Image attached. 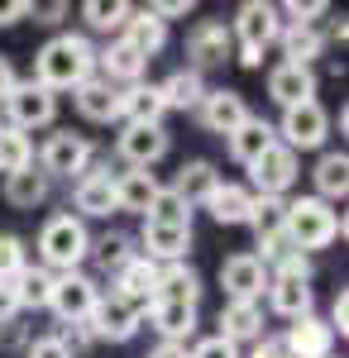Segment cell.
<instances>
[{
  "mask_svg": "<svg viewBox=\"0 0 349 358\" xmlns=\"http://www.w3.org/2000/svg\"><path fill=\"white\" fill-rule=\"evenodd\" d=\"M86 77H96V48L86 34H53L39 53H34V77L43 91H77Z\"/></svg>",
  "mask_w": 349,
  "mask_h": 358,
  "instance_id": "obj_1",
  "label": "cell"
},
{
  "mask_svg": "<svg viewBox=\"0 0 349 358\" xmlns=\"http://www.w3.org/2000/svg\"><path fill=\"white\" fill-rule=\"evenodd\" d=\"M91 253V229L81 215L72 210H62L53 220L39 229V268H48V273H77L81 258Z\"/></svg>",
  "mask_w": 349,
  "mask_h": 358,
  "instance_id": "obj_2",
  "label": "cell"
},
{
  "mask_svg": "<svg viewBox=\"0 0 349 358\" xmlns=\"http://www.w3.org/2000/svg\"><path fill=\"white\" fill-rule=\"evenodd\" d=\"M282 234H287V244H292L296 253H311V248L335 244V239L345 234V220H340L335 206H325L316 196H296V201H287V224H282Z\"/></svg>",
  "mask_w": 349,
  "mask_h": 358,
  "instance_id": "obj_3",
  "label": "cell"
},
{
  "mask_svg": "<svg viewBox=\"0 0 349 358\" xmlns=\"http://www.w3.org/2000/svg\"><path fill=\"white\" fill-rule=\"evenodd\" d=\"M278 34H282L278 5H268V0H244L240 10H235V24H230V38L240 48V67H259L264 62V48L278 43Z\"/></svg>",
  "mask_w": 349,
  "mask_h": 358,
  "instance_id": "obj_4",
  "label": "cell"
},
{
  "mask_svg": "<svg viewBox=\"0 0 349 358\" xmlns=\"http://www.w3.org/2000/svg\"><path fill=\"white\" fill-rule=\"evenodd\" d=\"M101 301V282L91 273H57L53 277V296H48V310H53L62 325H86V315Z\"/></svg>",
  "mask_w": 349,
  "mask_h": 358,
  "instance_id": "obj_5",
  "label": "cell"
},
{
  "mask_svg": "<svg viewBox=\"0 0 349 358\" xmlns=\"http://www.w3.org/2000/svg\"><path fill=\"white\" fill-rule=\"evenodd\" d=\"M139 325H144V310L130 306V301H120L115 292H101L96 310L86 315V330H91L96 344H130L139 334Z\"/></svg>",
  "mask_w": 349,
  "mask_h": 358,
  "instance_id": "obj_6",
  "label": "cell"
},
{
  "mask_svg": "<svg viewBox=\"0 0 349 358\" xmlns=\"http://www.w3.org/2000/svg\"><path fill=\"white\" fill-rule=\"evenodd\" d=\"M39 172L53 182V177H81L86 167H91V143L81 134H72V129H53V134L43 138V148H39Z\"/></svg>",
  "mask_w": 349,
  "mask_h": 358,
  "instance_id": "obj_7",
  "label": "cell"
},
{
  "mask_svg": "<svg viewBox=\"0 0 349 358\" xmlns=\"http://www.w3.org/2000/svg\"><path fill=\"white\" fill-rule=\"evenodd\" d=\"M282 148H292V153H306V148H321L325 138H330V115H325L321 101H306V106H292V110H282V124L273 129Z\"/></svg>",
  "mask_w": 349,
  "mask_h": 358,
  "instance_id": "obj_8",
  "label": "cell"
},
{
  "mask_svg": "<svg viewBox=\"0 0 349 358\" xmlns=\"http://www.w3.org/2000/svg\"><path fill=\"white\" fill-rule=\"evenodd\" d=\"M5 120L20 134H34V129H43V124L57 120V96L43 91L39 82H15V91L5 96Z\"/></svg>",
  "mask_w": 349,
  "mask_h": 358,
  "instance_id": "obj_9",
  "label": "cell"
},
{
  "mask_svg": "<svg viewBox=\"0 0 349 358\" xmlns=\"http://www.w3.org/2000/svg\"><path fill=\"white\" fill-rule=\"evenodd\" d=\"M296 177H301V163H296L292 148H282V143H273L268 153H259L254 163H249V192L254 196H287L296 187Z\"/></svg>",
  "mask_w": 349,
  "mask_h": 358,
  "instance_id": "obj_10",
  "label": "cell"
},
{
  "mask_svg": "<svg viewBox=\"0 0 349 358\" xmlns=\"http://www.w3.org/2000/svg\"><path fill=\"white\" fill-rule=\"evenodd\" d=\"M167 148H172V138H167L163 124H125L120 138H115V153L130 167H139V172H149L153 163H163Z\"/></svg>",
  "mask_w": 349,
  "mask_h": 358,
  "instance_id": "obj_11",
  "label": "cell"
},
{
  "mask_svg": "<svg viewBox=\"0 0 349 358\" xmlns=\"http://www.w3.org/2000/svg\"><path fill=\"white\" fill-rule=\"evenodd\" d=\"M235 53V38H230V24L225 20H201V24L187 34V67L191 72H206V67H220L225 57Z\"/></svg>",
  "mask_w": 349,
  "mask_h": 358,
  "instance_id": "obj_12",
  "label": "cell"
},
{
  "mask_svg": "<svg viewBox=\"0 0 349 358\" xmlns=\"http://www.w3.org/2000/svg\"><path fill=\"white\" fill-rule=\"evenodd\" d=\"M220 287L230 301H259L268 292V268L254 258V253H235L220 263Z\"/></svg>",
  "mask_w": 349,
  "mask_h": 358,
  "instance_id": "obj_13",
  "label": "cell"
},
{
  "mask_svg": "<svg viewBox=\"0 0 349 358\" xmlns=\"http://www.w3.org/2000/svg\"><path fill=\"white\" fill-rule=\"evenodd\" d=\"M139 253L149 258V263H158V268H167V263H187V248H191V229H177V224H153L144 220V229H139Z\"/></svg>",
  "mask_w": 349,
  "mask_h": 358,
  "instance_id": "obj_14",
  "label": "cell"
},
{
  "mask_svg": "<svg viewBox=\"0 0 349 358\" xmlns=\"http://www.w3.org/2000/svg\"><path fill=\"white\" fill-rule=\"evenodd\" d=\"M196 115H201V124H206L211 134L230 138V134H235V129L244 124V120H249V101H244L240 91L220 86V91H206V96H201V106H196Z\"/></svg>",
  "mask_w": 349,
  "mask_h": 358,
  "instance_id": "obj_15",
  "label": "cell"
},
{
  "mask_svg": "<svg viewBox=\"0 0 349 358\" xmlns=\"http://www.w3.org/2000/svg\"><path fill=\"white\" fill-rule=\"evenodd\" d=\"M278 339H282V349H287L292 358H330L335 354V330L325 325L316 310L301 315V320H292L287 334H278Z\"/></svg>",
  "mask_w": 349,
  "mask_h": 358,
  "instance_id": "obj_16",
  "label": "cell"
},
{
  "mask_svg": "<svg viewBox=\"0 0 349 358\" xmlns=\"http://www.w3.org/2000/svg\"><path fill=\"white\" fill-rule=\"evenodd\" d=\"M72 215H91V220H101L115 210V177H110V167H86L77 177V187H72Z\"/></svg>",
  "mask_w": 349,
  "mask_h": 358,
  "instance_id": "obj_17",
  "label": "cell"
},
{
  "mask_svg": "<svg viewBox=\"0 0 349 358\" xmlns=\"http://www.w3.org/2000/svg\"><path fill=\"white\" fill-rule=\"evenodd\" d=\"M311 301H316V292H311L306 277L268 273V310H273V315H282V320H301V315H311Z\"/></svg>",
  "mask_w": 349,
  "mask_h": 358,
  "instance_id": "obj_18",
  "label": "cell"
},
{
  "mask_svg": "<svg viewBox=\"0 0 349 358\" xmlns=\"http://www.w3.org/2000/svg\"><path fill=\"white\" fill-rule=\"evenodd\" d=\"M144 72H149V62L125 38H110L106 48L96 53V77H106L110 86H135V82H144Z\"/></svg>",
  "mask_w": 349,
  "mask_h": 358,
  "instance_id": "obj_19",
  "label": "cell"
},
{
  "mask_svg": "<svg viewBox=\"0 0 349 358\" xmlns=\"http://www.w3.org/2000/svg\"><path fill=\"white\" fill-rule=\"evenodd\" d=\"M268 96L282 110L306 106V101H316V72L311 67H292V62H278L268 72Z\"/></svg>",
  "mask_w": 349,
  "mask_h": 358,
  "instance_id": "obj_20",
  "label": "cell"
},
{
  "mask_svg": "<svg viewBox=\"0 0 349 358\" xmlns=\"http://www.w3.org/2000/svg\"><path fill=\"white\" fill-rule=\"evenodd\" d=\"M110 292H115L120 301H130V306H139V310H149L153 292H158V263H149V258L139 253L130 268H120V273L110 277Z\"/></svg>",
  "mask_w": 349,
  "mask_h": 358,
  "instance_id": "obj_21",
  "label": "cell"
},
{
  "mask_svg": "<svg viewBox=\"0 0 349 358\" xmlns=\"http://www.w3.org/2000/svg\"><path fill=\"white\" fill-rule=\"evenodd\" d=\"M72 101H77L81 120H91V124H115L120 120V86H110L106 77H86L72 91Z\"/></svg>",
  "mask_w": 349,
  "mask_h": 358,
  "instance_id": "obj_22",
  "label": "cell"
},
{
  "mask_svg": "<svg viewBox=\"0 0 349 358\" xmlns=\"http://www.w3.org/2000/svg\"><path fill=\"white\" fill-rule=\"evenodd\" d=\"M215 187H220V172H215V163L196 158V163H182V172L172 177V187H167V192L177 196L187 210H196V206H206V201L215 196Z\"/></svg>",
  "mask_w": 349,
  "mask_h": 358,
  "instance_id": "obj_23",
  "label": "cell"
},
{
  "mask_svg": "<svg viewBox=\"0 0 349 358\" xmlns=\"http://www.w3.org/2000/svg\"><path fill=\"white\" fill-rule=\"evenodd\" d=\"M163 91L158 82H135V86H120V120L125 124H163Z\"/></svg>",
  "mask_w": 349,
  "mask_h": 358,
  "instance_id": "obj_24",
  "label": "cell"
},
{
  "mask_svg": "<svg viewBox=\"0 0 349 358\" xmlns=\"http://www.w3.org/2000/svg\"><path fill=\"white\" fill-rule=\"evenodd\" d=\"M163 182L153 177V172H139V167H130V172H120L115 177V210H130V215H149V206L158 201Z\"/></svg>",
  "mask_w": 349,
  "mask_h": 358,
  "instance_id": "obj_25",
  "label": "cell"
},
{
  "mask_svg": "<svg viewBox=\"0 0 349 358\" xmlns=\"http://www.w3.org/2000/svg\"><path fill=\"white\" fill-rule=\"evenodd\" d=\"M220 339H230L240 349L244 339H264V306L259 301H225L220 306Z\"/></svg>",
  "mask_w": 349,
  "mask_h": 358,
  "instance_id": "obj_26",
  "label": "cell"
},
{
  "mask_svg": "<svg viewBox=\"0 0 349 358\" xmlns=\"http://www.w3.org/2000/svg\"><path fill=\"white\" fill-rule=\"evenodd\" d=\"M149 325L163 334V339H172V344H187L191 334H196V306H177V301H149Z\"/></svg>",
  "mask_w": 349,
  "mask_h": 358,
  "instance_id": "obj_27",
  "label": "cell"
},
{
  "mask_svg": "<svg viewBox=\"0 0 349 358\" xmlns=\"http://www.w3.org/2000/svg\"><path fill=\"white\" fill-rule=\"evenodd\" d=\"M153 301H177V306H196L201 301V273L191 263H167L158 268V292Z\"/></svg>",
  "mask_w": 349,
  "mask_h": 358,
  "instance_id": "obj_28",
  "label": "cell"
},
{
  "mask_svg": "<svg viewBox=\"0 0 349 358\" xmlns=\"http://www.w3.org/2000/svg\"><path fill=\"white\" fill-rule=\"evenodd\" d=\"M273 143H278V134H273V124L268 120H259V115H249V120H244L240 129H235V134L225 138V148H230V158H235V163H254V158H259V153H268Z\"/></svg>",
  "mask_w": 349,
  "mask_h": 358,
  "instance_id": "obj_29",
  "label": "cell"
},
{
  "mask_svg": "<svg viewBox=\"0 0 349 358\" xmlns=\"http://www.w3.org/2000/svg\"><path fill=\"white\" fill-rule=\"evenodd\" d=\"M120 38H125V43H130V48L149 62L153 53H163V43H167V24H163V20H153L149 10H135V15L125 20V29H120Z\"/></svg>",
  "mask_w": 349,
  "mask_h": 358,
  "instance_id": "obj_30",
  "label": "cell"
},
{
  "mask_svg": "<svg viewBox=\"0 0 349 358\" xmlns=\"http://www.w3.org/2000/svg\"><path fill=\"white\" fill-rule=\"evenodd\" d=\"M215 224H249V210H254V192L240 187V182H220L215 196L206 201Z\"/></svg>",
  "mask_w": 349,
  "mask_h": 358,
  "instance_id": "obj_31",
  "label": "cell"
},
{
  "mask_svg": "<svg viewBox=\"0 0 349 358\" xmlns=\"http://www.w3.org/2000/svg\"><path fill=\"white\" fill-rule=\"evenodd\" d=\"M158 91H163V106L167 110H196L201 96H206V77L191 72V67H177L167 82H158Z\"/></svg>",
  "mask_w": 349,
  "mask_h": 358,
  "instance_id": "obj_32",
  "label": "cell"
},
{
  "mask_svg": "<svg viewBox=\"0 0 349 358\" xmlns=\"http://www.w3.org/2000/svg\"><path fill=\"white\" fill-rule=\"evenodd\" d=\"M316 201H340V196L349 192V158L345 148H330V153H321V163H316Z\"/></svg>",
  "mask_w": 349,
  "mask_h": 358,
  "instance_id": "obj_33",
  "label": "cell"
},
{
  "mask_svg": "<svg viewBox=\"0 0 349 358\" xmlns=\"http://www.w3.org/2000/svg\"><path fill=\"white\" fill-rule=\"evenodd\" d=\"M278 43H282V53H287V62H292V67H311V62L325 53V34H321L316 24H311V29H301V24H282Z\"/></svg>",
  "mask_w": 349,
  "mask_h": 358,
  "instance_id": "obj_34",
  "label": "cell"
},
{
  "mask_svg": "<svg viewBox=\"0 0 349 358\" xmlns=\"http://www.w3.org/2000/svg\"><path fill=\"white\" fill-rule=\"evenodd\" d=\"M53 192V182L39 172V167H25V172H15V177H5V201L15 206V210H34V206H43Z\"/></svg>",
  "mask_w": 349,
  "mask_h": 358,
  "instance_id": "obj_35",
  "label": "cell"
},
{
  "mask_svg": "<svg viewBox=\"0 0 349 358\" xmlns=\"http://www.w3.org/2000/svg\"><path fill=\"white\" fill-rule=\"evenodd\" d=\"M282 224H287V196H254V210H249V229L259 244L282 239Z\"/></svg>",
  "mask_w": 349,
  "mask_h": 358,
  "instance_id": "obj_36",
  "label": "cell"
},
{
  "mask_svg": "<svg viewBox=\"0 0 349 358\" xmlns=\"http://www.w3.org/2000/svg\"><path fill=\"white\" fill-rule=\"evenodd\" d=\"M86 258H96V268L106 277H115L120 268H130L139 258V244L130 234H101V239H91V253H86Z\"/></svg>",
  "mask_w": 349,
  "mask_h": 358,
  "instance_id": "obj_37",
  "label": "cell"
},
{
  "mask_svg": "<svg viewBox=\"0 0 349 358\" xmlns=\"http://www.w3.org/2000/svg\"><path fill=\"white\" fill-rule=\"evenodd\" d=\"M130 15H135V5H125V0H86V5H81L86 29L110 34V38H120V29H125V20H130Z\"/></svg>",
  "mask_w": 349,
  "mask_h": 358,
  "instance_id": "obj_38",
  "label": "cell"
},
{
  "mask_svg": "<svg viewBox=\"0 0 349 358\" xmlns=\"http://www.w3.org/2000/svg\"><path fill=\"white\" fill-rule=\"evenodd\" d=\"M25 167H34V143H29V134H20L10 120H0V172L15 177V172H25Z\"/></svg>",
  "mask_w": 349,
  "mask_h": 358,
  "instance_id": "obj_39",
  "label": "cell"
},
{
  "mask_svg": "<svg viewBox=\"0 0 349 358\" xmlns=\"http://www.w3.org/2000/svg\"><path fill=\"white\" fill-rule=\"evenodd\" d=\"M10 287H15V296H20V310H39V306H48V296H53V273L29 263Z\"/></svg>",
  "mask_w": 349,
  "mask_h": 358,
  "instance_id": "obj_40",
  "label": "cell"
},
{
  "mask_svg": "<svg viewBox=\"0 0 349 358\" xmlns=\"http://www.w3.org/2000/svg\"><path fill=\"white\" fill-rule=\"evenodd\" d=\"M144 220H153V224H177V229H191V210H187V206H182V201H177L172 192H167V187H163L158 201L149 206V215H144Z\"/></svg>",
  "mask_w": 349,
  "mask_h": 358,
  "instance_id": "obj_41",
  "label": "cell"
},
{
  "mask_svg": "<svg viewBox=\"0 0 349 358\" xmlns=\"http://www.w3.org/2000/svg\"><path fill=\"white\" fill-rule=\"evenodd\" d=\"M29 268V248L20 234H0V282H15Z\"/></svg>",
  "mask_w": 349,
  "mask_h": 358,
  "instance_id": "obj_42",
  "label": "cell"
},
{
  "mask_svg": "<svg viewBox=\"0 0 349 358\" xmlns=\"http://www.w3.org/2000/svg\"><path fill=\"white\" fill-rule=\"evenodd\" d=\"M278 15H287L292 24L311 29V24H316V20H321V15H330V5H325V0H292V5H282Z\"/></svg>",
  "mask_w": 349,
  "mask_h": 358,
  "instance_id": "obj_43",
  "label": "cell"
},
{
  "mask_svg": "<svg viewBox=\"0 0 349 358\" xmlns=\"http://www.w3.org/2000/svg\"><path fill=\"white\" fill-rule=\"evenodd\" d=\"M187 358H240V349H235L230 339L211 334V339H196V344L187 349Z\"/></svg>",
  "mask_w": 349,
  "mask_h": 358,
  "instance_id": "obj_44",
  "label": "cell"
},
{
  "mask_svg": "<svg viewBox=\"0 0 349 358\" xmlns=\"http://www.w3.org/2000/svg\"><path fill=\"white\" fill-rule=\"evenodd\" d=\"M57 339H62V349H67V354H72V358H77L81 349H91V344H96L86 325H62V330H57Z\"/></svg>",
  "mask_w": 349,
  "mask_h": 358,
  "instance_id": "obj_45",
  "label": "cell"
},
{
  "mask_svg": "<svg viewBox=\"0 0 349 358\" xmlns=\"http://www.w3.org/2000/svg\"><path fill=\"white\" fill-rule=\"evenodd\" d=\"M25 358H72V354L62 349V339H57V334H43V339H34V344H29Z\"/></svg>",
  "mask_w": 349,
  "mask_h": 358,
  "instance_id": "obj_46",
  "label": "cell"
},
{
  "mask_svg": "<svg viewBox=\"0 0 349 358\" xmlns=\"http://www.w3.org/2000/svg\"><path fill=\"white\" fill-rule=\"evenodd\" d=\"M325 325H330V330H340V334L349 330V292H345V287L335 292V301H330V320H325Z\"/></svg>",
  "mask_w": 349,
  "mask_h": 358,
  "instance_id": "obj_47",
  "label": "cell"
},
{
  "mask_svg": "<svg viewBox=\"0 0 349 358\" xmlns=\"http://www.w3.org/2000/svg\"><path fill=\"white\" fill-rule=\"evenodd\" d=\"M34 15V5L29 0H0V29L5 24H20V20H29Z\"/></svg>",
  "mask_w": 349,
  "mask_h": 358,
  "instance_id": "obj_48",
  "label": "cell"
},
{
  "mask_svg": "<svg viewBox=\"0 0 349 358\" xmlns=\"http://www.w3.org/2000/svg\"><path fill=\"white\" fill-rule=\"evenodd\" d=\"M144 10H149L153 20H163V24H167V20L187 15V10H191V0H158V5H144Z\"/></svg>",
  "mask_w": 349,
  "mask_h": 358,
  "instance_id": "obj_49",
  "label": "cell"
},
{
  "mask_svg": "<svg viewBox=\"0 0 349 358\" xmlns=\"http://www.w3.org/2000/svg\"><path fill=\"white\" fill-rule=\"evenodd\" d=\"M15 315H20V296H15L10 282H0V325H10Z\"/></svg>",
  "mask_w": 349,
  "mask_h": 358,
  "instance_id": "obj_50",
  "label": "cell"
},
{
  "mask_svg": "<svg viewBox=\"0 0 349 358\" xmlns=\"http://www.w3.org/2000/svg\"><path fill=\"white\" fill-rule=\"evenodd\" d=\"M249 358H292V354L282 349V339H278V334H264V339L254 344V354H249Z\"/></svg>",
  "mask_w": 349,
  "mask_h": 358,
  "instance_id": "obj_51",
  "label": "cell"
},
{
  "mask_svg": "<svg viewBox=\"0 0 349 358\" xmlns=\"http://www.w3.org/2000/svg\"><path fill=\"white\" fill-rule=\"evenodd\" d=\"M15 82H20V77H15V67H10V57L0 53V106H5V96L15 91Z\"/></svg>",
  "mask_w": 349,
  "mask_h": 358,
  "instance_id": "obj_52",
  "label": "cell"
},
{
  "mask_svg": "<svg viewBox=\"0 0 349 358\" xmlns=\"http://www.w3.org/2000/svg\"><path fill=\"white\" fill-rule=\"evenodd\" d=\"M149 358H187V344H172V339H163V344H158V349H153Z\"/></svg>",
  "mask_w": 349,
  "mask_h": 358,
  "instance_id": "obj_53",
  "label": "cell"
},
{
  "mask_svg": "<svg viewBox=\"0 0 349 358\" xmlns=\"http://www.w3.org/2000/svg\"><path fill=\"white\" fill-rule=\"evenodd\" d=\"M62 15H67V5H48V10H43V20H39V24H62Z\"/></svg>",
  "mask_w": 349,
  "mask_h": 358,
  "instance_id": "obj_54",
  "label": "cell"
},
{
  "mask_svg": "<svg viewBox=\"0 0 349 358\" xmlns=\"http://www.w3.org/2000/svg\"><path fill=\"white\" fill-rule=\"evenodd\" d=\"M330 358H335V354H330Z\"/></svg>",
  "mask_w": 349,
  "mask_h": 358,
  "instance_id": "obj_55",
  "label": "cell"
}]
</instances>
